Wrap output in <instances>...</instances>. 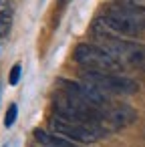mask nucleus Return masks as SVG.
<instances>
[{
	"label": "nucleus",
	"mask_w": 145,
	"mask_h": 147,
	"mask_svg": "<svg viewBox=\"0 0 145 147\" xmlns=\"http://www.w3.org/2000/svg\"><path fill=\"white\" fill-rule=\"evenodd\" d=\"M20 65H14L12 69H10V75H8V83L10 85H18V81H20Z\"/></svg>",
	"instance_id": "obj_11"
},
{
	"label": "nucleus",
	"mask_w": 145,
	"mask_h": 147,
	"mask_svg": "<svg viewBox=\"0 0 145 147\" xmlns=\"http://www.w3.org/2000/svg\"><path fill=\"white\" fill-rule=\"evenodd\" d=\"M49 125H51V131L69 139V141H79V143H93V141H99L105 133L95 127V125H85V123H79V121H71V119H65V117H59V115H53L49 119Z\"/></svg>",
	"instance_id": "obj_4"
},
{
	"label": "nucleus",
	"mask_w": 145,
	"mask_h": 147,
	"mask_svg": "<svg viewBox=\"0 0 145 147\" xmlns=\"http://www.w3.org/2000/svg\"><path fill=\"white\" fill-rule=\"evenodd\" d=\"M137 119V113L133 107L129 105H117V107H109L103 111V131H117L123 129L127 125H131Z\"/></svg>",
	"instance_id": "obj_7"
},
{
	"label": "nucleus",
	"mask_w": 145,
	"mask_h": 147,
	"mask_svg": "<svg viewBox=\"0 0 145 147\" xmlns=\"http://www.w3.org/2000/svg\"><path fill=\"white\" fill-rule=\"evenodd\" d=\"M61 2H63V4H67V2H69V0H61Z\"/></svg>",
	"instance_id": "obj_13"
},
{
	"label": "nucleus",
	"mask_w": 145,
	"mask_h": 147,
	"mask_svg": "<svg viewBox=\"0 0 145 147\" xmlns=\"http://www.w3.org/2000/svg\"><path fill=\"white\" fill-rule=\"evenodd\" d=\"M16 117H18V107L16 105H10L8 111H6V115H4V125L6 127H12L14 121H16Z\"/></svg>",
	"instance_id": "obj_10"
},
{
	"label": "nucleus",
	"mask_w": 145,
	"mask_h": 147,
	"mask_svg": "<svg viewBox=\"0 0 145 147\" xmlns=\"http://www.w3.org/2000/svg\"><path fill=\"white\" fill-rule=\"evenodd\" d=\"M97 40H99V47L109 51L123 67L125 65H133V67L145 65V47L143 45L129 42L127 38H111V36H97Z\"/></svg>",
	"instance_id": "obj_5"
},
{
	"label": "nucleus",
	"mask_w": 145,
	"mask_h": 147,
	"mask_svg": "<svg viewBox=\"0 0 145 147\" xmlns=\"http://www.w3.org/2000/svg\"><path fill=\"white\" fill-rule=\"evenodd\" d=\"M83 81L97 87L105 95H133L139 91V85L121 73H99V71H85Z\"/></svg>",
	"instance_id": "obj_3"
},
{
	"label": "nucleus",
	"mask_w": 145,
	"mask_h": 147,
	"mask_svg": "<svg viewBox=\"0 0 145 147\" xmlns=\"http://www.w3.org/2000/svg\"><path fill=\"white\" fill-rule=\"evenodd\" d=\"M34 139L38 147H77L73 145L69 139L53 133V131H45V129H36L34 131Z\"/></svg>",
	"instance_id": "obj_8"
},
{
	"label": "nucleus",
	"mask_w": 145,
	"mask_h": 147,
	"mask_svg": "<svg viewBox=\"0 0 145 147\" xmlns=\"http://www.w3.org/2000/svg\"><path fill=\"white\" fill-rule=\"evenodd\" d=\"M12 18H14L12 0H0V38L8 36L12 28Z\"/></svg>",
	"instance_id": "obj_9"
},
{
	"label": "nucleus",
	"mask_w": 145,
	"mask_h": 147,
	"mask_svg": "<svg viewBox=\"0 0 145 147\" xmlns=\"http://www.w3.org/2000/svg\"><path fill=\"white\" fill-rule=\"evenodd\" d=\"M95 36L137 38L145 34V12L125 4L123 0L109 4L105 14L91 24Z\"/></svg>",
	"instance_id": "obj_1"
},
{
	"label": "nucleus",
	"mask_w": 145,
	"mask_h": 147,
	"mask_svg": "<svg viewBox=\"0 0 145 147\" xmlns=\"http://www.w3.org/2000/svg\"><path fill=\"white\" fill-rule=\"evenodd\" d=\"M75 61L85 67V71H99V73H121L125 67L103 47L99 45H79L75 51Z\"/></svg>",
	"instance_id": "obj_2"
},
{
	"label": "nucleus",
	"mask_w": 145,
	"mask_h": 147,
	"mask_svg": "<svg viewBox=\"0 0 145 147\" xmlns=\"http://www.w3.org/2000/svg\"><path fill=\"white\" fill-rule=\"evenodd\" d=\"M123 2L137 8V10H141V12H145V0H123Z\"/></svg>",
	"instance_id": "obj_12"
},
{
	"label": "nucleus",
	"mask_w": 145,
	"mask_h": 147,
	"mask_svg": "<svg viewBox=\"0 0 145 147\" xmlns=\"http://www.w3.org/2000/svg\"><path fill=\"white\" fill-rule=\"evenodd\" d=\"M61 87L65 89L63 93L83 101L85 105H89L93 109H99V111L109 109V97L103 91H99L97 87H93V85H89L85 81H63Z\"/></svg>",
	"instance_id": "obj_6"
}]
</instances>
